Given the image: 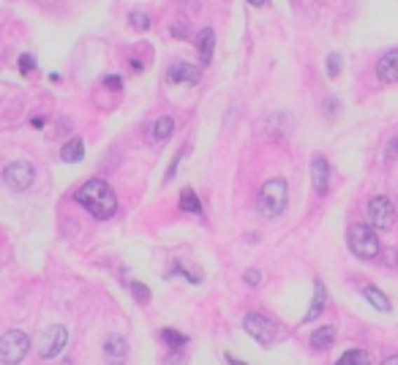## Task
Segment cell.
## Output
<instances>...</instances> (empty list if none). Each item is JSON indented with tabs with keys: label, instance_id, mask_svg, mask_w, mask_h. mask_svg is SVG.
Listing matches in <instances>:
<instances>
[{
	"label": "cell",
	"instance_id": "obj_19",
	"mask_svg": "<svg viewBox=\"0 0 398 365\" xmlns=\"http://www.w3.org/2000/svg\"><path fill=\"white\" fill-rule=\"evenodd\" d=\"M338 365H371V357H369V352H363V349H349V352L341 354Z\"/></svg>",
	"mask_w": 398,
	"mask_h": 365
},
{
	"label": "cell",
	"instance_id": "obj_31",
	"mask_svg": "<svg viewBox=\"0 0 398 365\" xmlns=\"http://www.w3.org/2000/svg\"><path fill=\"white\" fill-rule=\"evenodd\" d=\"M393 150H398V137H396V142H393Z\"/></svg>",
	"mask_w": 398,
	"mask_h": 365
},
{
	"label": "cell",
	"instance_id": "obj_16",
	"mask_svg": "<svg viewBox=\"0 0 398 365\" xmlns=\"http://www.w3.org/2000/svg\"><path fill=\"white\" fill-rule=\"evenodd\" d=\"M82 156H85V142L82 139H69L63 150H60V158L66 161V164H76V161H82Z\"/></svg>",
	"mask_w": 398,
	"mask_h": 365
},
{
	"label": "cell",
	"instance_id": "obj_5",
	"mask_svg": "<svg viewBox=\"0 0 398 365\" xmlns=\"http://www.w3.org/2000/svg\"><path fill=\"white\" fill-rule=\"evenodd\" d=\"M369 221L373 229H390L396 223V205L390 196H373L369 202Z\"/></svg>",
	"mask_w": 398,
	"mask_h": 365
},
{
	"label": "cell",
	"instance_id": "obj_27",
	"mask_svg": "<svg viewBox=\"0 0 398 365\" xmlns=\"http://www.w3.org/2000/svg\"><path fill=\"white\" fill-rule=\"evenodd\" d=\"M104 85H107V88H112V90H121V79H118V76H107V79H104Z\"/></svg>",
	"mask_w": 398,
	"mask_h": 365
},
{
	"label": "cell",
	"instance_id": "obj_11",
	"mask_svg": "<svg viewBox=\"0 0 398 365\" xmlns=\"http://www.w3.org/2000/svg\"><path fill=\"white\" fill-rule=\"evenodd\" d=\"M167 74H170L167 79H170L172 85H197L199 76H202L199 69H194L191 63H174V66H170Z\"/></svg>",
	"mask_w": 398,
	"mask_h": 365
},
{
	"label": "cell",
	"instance_id": "obj_8",
	"mask_svg": "<svg viewBox=\"0 0 398 365\" xmlns=\"http://www.w3.org/2000/svg\"><path fill=\"white\" fill-rule=\"evenodd\" d=\"M66 341H69V330H66V327H60V324L50 327V330L41 336V346H39L41 360H52V357H57V354L63 352Z\"/></svg>",
	"mask_w": 398,
	"mask_h": 365
},
{
	"label": "cell",
	"instance_id": "obj_24",
	"mask_svg": "<svg viewBox=\"0 0 398 365\" xmlns=\"http://www.w3.org/2000/svg\"><path fill=\"white\" fill-rule=\"evenodd\" d=\"M131 292H134V297H137V300H139L142 305H145V303L150 300L148 287H145V284H139V281H134V284H131Z\"/></svg>",
	"mask_w": 398,
	"mask_h": 365
},
{
	"label": "cell",
	"instance_id": "obj_17",
	"mask_svg": "<svg viewBox=\"0 0 398 365\" xmlns=\"http://www.w3.org/2000/svg\"><path fill=\"white\" fill-rule=\"evenodd\" d=\"M363 297L371 303L376 311H382V314H387V311H390V300L379 292L376 287H366V289H363Z\"/></svg>",
	"mask_w": 398,
	"mask_h": 365
},
{
	"label": "cell",
	"instance_id": "obj_9",
	"mask_svg": "<svg viewBox=\"0 0 398 365\" xmlns=\"http://www.w3.org/2000/svg\"><path fill=\"white\" fill-rule=\"evenodd\" d=\"M125 357H128V341L123 336H109L107 343H104V363L107 365H123Z\"/></svg>",
	"mask_w": 398,
	"mask_h": 365
},
{
	"label": "cell",
	"instance_id": "obj_7",
	"mask_svg": "<svg viewBox=\"0 0 398 365\" xmlns=\"http://www.w3.org/2000/svg\"><path fill=\"white\" fill-rule=\"evenodd\" d=\"M3 180H6L8 188H14V191H27V188L33 186V180H36V170H33L27 161H14V164L6 167Z\"/></svg>",
	"mask_w": 398,
	"mask_h": 365
},
{
	"label": "cell",
	"instance_id": "obj_22",
	"mask_svg": "<svg viewBox=\"0 0 398 365\" xmlns=\"http://www.w3.org/2000/svg\"><path fill=\"white\" fill-rule=\"evenodd\" d=\"M128 22L134 25L137 30H150V17L142 14V11H131V14H128Z\"/></svg>",
	"mask_w": 398,
	"mask_h": 365
},
{
	"label": "cell",
	"instance_id": "obj_21",
	"mask_svg": "<svg viewBox=\"0 0 398 365\" xmlns=\"http://www.w3.org/2000/svg\"><path fill=\"white\" fill-rule=\"evenodd\" d=\"M161 338L170 343L172 349H177V346H186V343H188V338H186L183 333H174V330H164V333H161Z\"/></svg>",
	"mask_w": 398,
	"mask_h": 365
},
{
	"label": "cell",
	"instance_id": "obj_1",
	"mask_svg": "<svg viewBox=\"0 0 398 365\" xmlns=\"http://www.w3.org/2000/svg\"><path fill=\"white\" fill-rule=\"evenodd\" d=\"M74 199L99 221L112 219L115 210H118V196H115V191L104 180H88L85 186L76 188Z\"/></svg>",
	"mask_w": 398,
	"mask_h": 365
},
{
	"label": "cell",
	"instance_id": "obj_30",
	"mask_svg": "<svg viewBox=\"0 0 398 365\" xmlns=\"http://www.w3.org/2000/svg\"><path fill=\"white\" fill-rule=\"evenodd\" d=\"M251 6H265V3H268V0H249Z\"/></svg>",
	"mask_w": 398,
	"mask_h": 365
},
{
	"label": "cell",
	"instance_id": "obj_25",
	"mask_svg": "<svg viewBox=\"0 0 398 365\" xmlns=\"http://www.w3.org/2000/svg\"><path fill=\"white\" fill-rule=\"evenodd\" d=\"M246 284H251V287H256V284H262V273L259 270H246Z\"/></svg>",
	"mask_w": 398,
	"mask_h": 365
},
{
	"label": "cell",
	"instance_id": "obj_28",
	"mask_svg": "<svg viewBox=\"0 0 398 365\" xmlns=\"http://www.w3.org/2000/svg\"><path fill=\"white\" fill-rule=\"evenodd\" d=\"M172 36L174 39H183L186 36V25H172Z\"/></svg>",
	"mask_w": 398,
	"mask_h": 365
},
{
	"label": "cell",
	"instance_id": "obj_14",
	"mask_svg": "<svg viewBox=\"0 0 398 365\" xmlns=\"http://www.w3.org/2000/svg\"><path fill=\"white\" fill-rule=\"evenodd\" d=\"M324 303H327V292H324V284H322V281H317V284H314V300H311V308H308V314H306V319H303V322H314V319L322 317Z\"/></svg>",
	"mask_w": 398,
	"mask_h": 365
},
{
	"label": "cell",
	"instance_id": "obj_26",
	"mask_svg": "<svg viewBox=\"0 0 398 365\" xmlns=\"http://www.w3.org/2000/svg\"><path fill=\"white\" fill-rule=\"evenodd\" d=\"M20 71L22 74L33 71V57H30V55H22V57H20Z\"/></svg>",
	"mask_w": 398,
	"mask_h": 365
},
{
	"label": "cell",
	"instance_id": "obj_18",
	"mask_svg": "<svg viewBox=\"0 0 398 365\" xmlns=\"http://www.w3.org/2000/svg\"><path fill=\"white\" fill-rule=\"evenodd\" d=\"M172 131H174V120L170 115H164V118H158L156 125H153V139H156V142H164V139H170Z\"/></svg>",
	"mask_w": 398,
	"mask_h": 365
},
{
	"label": "cell",
	"instance_id": "obj_2",
	"mask_svg": "<svg viewBox=\"0 0 398 365\" xmlns=\"http://www.w3.org/2000/svg\"><path fill=\"white\" fill-rule=\"evenodd\" d=\"M287 196H289V188H287V180L284 177H273L262 186L259 191V213L265 219H275L284 213L287 207Z\"/></svg>",
	"mask_w": 398,
	"mask_h": 365
},
{
	"label": "cell",
	"instance_id": "obj_29",
	"mask_svg": "<svg viewBox=\"0 0 398 365\" xmlns=\"http://www.w3.org/2000/svg\"><path fill=\"white\" fill-rule=\"evenodd\" d=\"M382 365H398V354H393V357H387V360H382Z\"/></svg>",
	"mask_w": 398,
	"mask_h": 365
},
{
	"label": "cell",
	"instance_id": "obj_15",
	"mask_svg": "<svg viewBox=\"0 0 398 365\" xmlns=\"http://www.w3.org/2000/svg\"><path fill=\"white\" fill-rule=\"evenodd\" d=\"M336 341V327H320V330H314V336H311V349H317V352H324V349H330Z\"/></svg>",
	"mask_w": 398,
	"mask_h": 365
},
{
	"label": "cell",
	"instance_id": "obj_6",
	"mask_svg": "<svg viewBox=\"0 0 398 365\" xmlns=\"http://www.w3.org/2000/svg\"><path fill=\"white\" fill-rule=\"evenodd\" d=\"M243 327H246V333H249L251 338L259 341L262 346H270L275 341V336H278L275 322H270L265 314H249V317L243 319Z\"/></svg>",
	"mask_w": 398,
	"mask_h": 365
},
{
	"label": "cell",
	"instance_id": "obj_3",
	"mask_svg": "<svg viewBox=\"0 0 398 365\" xmlns=\"http://www.w3.org/2000/svg\"><path fill=\"white\" fill-rule=\"evenodd\" d=\"M349 248L360 259H373L379 254V237L371 226L355 223V226H349Z\"/></svg>",
	"mask_w": 398,
	"mask_h": 365
},
{
	"label": "cell",
	"instance_id": "obj_10",
	"mask_svg": "<svg viewBox=\"0 0 398 365\" xmlns=\"http://www.w3.org/2000/svg\"><path fill=\"white\" fill-rule=\"evenodd\" d=\"M376 76H379V82H385V85H396L398 82V49H393V52H387V55L379 57V63H376Z\"/></svg>",
	"mask_w": 398,
	"mask_h": 365
},
{
	"label": "cell",
	"instance_id": "obj_4",
	"mask_svg": "<svg viewBox=\"0 0 398 365\" xmlns=\"http://www.w3.org/2000/svg\"><path fill=\"white\" fill-rule=\"evenodd\" d=\"M27 349H30V338L22 330H8L0 338V363L3 365H17L25 360Z\"/></svg>",
	"mask_w": 398,
	"mask_h": 365
},
{
	"label": "cell",
	"instance_id": "obj_12",
	"mask_svg": "<svg viewBox=\"0 0 398 365\" xmlns=\"http://www.w3.org/2000/svg\"><path fill=\"white\" fill-rule=\"evenodd\" d=\"M311 183H314V191L317 194H327V183H330V167H327V158L317 156L311 161Z\"/></svg>",
	"mask_w": 398,
	"mask_h": 365
},
{
	"label": "cell",
	"instance_id": "obj_13",
	"mask_svg": "<svg viewBox=\"0 0 398 365\" xmlns=\"http://www.w3.org/2000/svg\"><path fill=\"white\" fill-rule=\"evenodd\" d=\"M197 49H199V57H202V63H210V57H213V49H216V33H213L210 27L199 30Z\"/></svg>",
	"mask_w": 398,
	"mask_h": 365
},
{
	"label": "cell",
	"instance_id": "obj_20",
	"mask_svg": "<svg viewBox=\"0 0 398 365\" xmlns=\"http://www.w3.org/2000/svg\"><path fill=\"white\" fill-rule=\"evenodd\" d=\"M180 207H183L186 213H199V210H202L197 194H194L191 188H183V194H180Z\"/></svg>",
	"mask_w": 398,
	"mask_h": 365
},
{
	"label": "cell",
	"instance_id": "obj_23",
	"mask_svg": "<svg viewBox=\"0 0 398 365\" xmlns=\"http://www.w3.org/2000/svg\"><path fill=\"white\" fill-rule=\"evenodd\" d=\"M327 74H330V76H338V74H341V55H338V52L327 55Z\"/></svg>",
	"mask_w": 398,
	"mask_h": 365
}]
</instances>
